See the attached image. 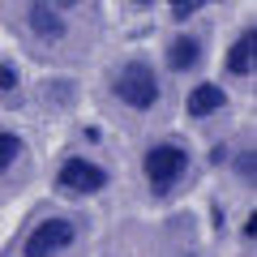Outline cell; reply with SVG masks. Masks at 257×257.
<instances>
[{
  "label": "cell",
  "mask_w": 257,
  "mask_h": 257,
  "mask_svg": "<svg viewBox=\"0 0 257 257\" xmlns=\"http://www.w3.org/2000/svg\"><path fill=\"white\" fill-rule=\"evenodd\" d=\"M223 69H227V77H253V69H257V30L253 26H244L227 43V52H223Z\"/></svg>",
  "instance_id": "cell-5"
},
{
  "label": "cell",
  "mask_w": 257,
  "mask_h": 257,
  "mask_svg": "<svg viewBox=\"0 0 257 257\" xmlns=\"http://www.w3.org/2000/svg\"><path fill=\"white\" fill-rule=\"evenodd\" d=\"M227 107V90H223L219 82H197L189 94H184V111H189L193 120H206V116H219V111Z\"/></svg>",
  "instance_id": "cell-8"
},
{
  "label": "cell",
  "mask_w": 257,
  "mask_h": 257,
  "mask_svg": "<svg viewBox=\"0 0 257 257\" xmlns=\"http://www.w3.org/2000/svg\"><path fill=\"white\" fill-rule=\"evenodd\" d=\"M236 176L244 184H253V176H257V155H253V150H240V155H236Z\"/></svg>",
  "instance_id": "cell-11"
},
{
  "label": "cell",
  "mask_w": 257,
  "mask_h": 257,
  "mask_svg": "<svg viewBox=\"0 0 257 257\" xmlns=\"http://www.w3.org/2000/svg\"><path fill=\"white\" fill-rule=\"evenodd\" d=\"M202 56H206V43H202V35L184 30V35H176L172 43H167L163 60H167V69H172V73H193V69L202 64Z\"/></svg>",
  "instance_id": "cell-7"
},
{
  "label": "cell",
  "mask_w": 257,
  "mask_h": 257,
  "mask_svg": "<svg viewBox=\"0 0 257 257\" xmlns=\"http://www.w3.org/2000/svg\"><path fill=\"white\" fill-rule=\"evenodd\" d=\"M18 82H22V73H18V64H9V60H0V94H13V90H18Z\"/></svg>",
  "instance_id": "cell-12"
},
{
  "label": "cell",
  "mask_w": 257,
  "mask_h": 257,
  "mask_svg": "<svg viewBox=\"0 0 257 257\" xmlns=\"http://www.w3.org/2000/svg\"><path fill=\"white\" fill-rule=\"evenodd\" d=\"M107 180H111L107 167L94 163V159H86V155H69L60 163V172H56V189L73 193V197H94V193L107 189Z\"/></svg>",
  "instance_id": "cell-4"
},
{
  "label": "cell",
  "mask_w": 257,
  "mask_h": 257,
  "mask_svg": "<svg viewBox=\"0 0 257 257\" xmlns=\"http://www.w3.org/2000/svg\"><path fill=\"white\" fill-rule=\"evenodd\" d=\"M39 5H52V9H60V13H64V9H73L77 0H39Z\"/></svg>",
  "instance_id": "cell-14"
},
{
  "label": "cell",
  "mask_w": 257,
  "mask_h": 257,
  "mask_svg": "<svg viewBox=\"0 0 257 257\" xmlns=\"http://www.w3.org/2000/svg\"><path fill=\"white\" fill-rule=\"evenodd\" d=\"M206 5H210V0H167V9H172L176 22H189L193 13H202Z\"/></svg>",
  "instance_id": "cell-10"
},
{
  "label": "cell",
  "mask_w": 257,
  "mask_h": 257,
  "mask_svg": "<svg viewBox=\"0 0 257 257\" xmlns=\"http://www.w3.org/2000/svg\"><path fill=\"white\" fill-rule=\"evenodd\" d=\"M73 240H77V223L52 214V219L35 223V227L26 231V240H22V257H60V253L73 248Z\"/></svg>",
  "instance_id": "cell-3"
},
{
  "label": "cell",
  "mask_w": 257,
  "mask_h": 257,
  "mask_svg": "<svg viewBox=\"0 0 257 257\" xmlns=\"http://www.w3.org/2000/svg\"><path fill=\"white\" fill-rule=\"evenodd\" d=\"M133 5H155V0H133Z\"/></svg>",
  "instance_id": "cell-16"
},
{
  "label": "cell",
  "mask_w": 257,
  "mask_h": 257,
  "mask_svg": "<svg viewBox=\"0 0 257 257\" xmlns=\"http://www.w3.org/2000/svg\"><path fill=\"white\" fill-rule=\"evenodd\" d=\"M111 94H116L128 111H150V107H159L163 86H159L155 64H146V60H124V64L116 69V77H111Z\"/></svg>",
  "instance_id": "cell-2"
},
{
  "label": "cell",
  "mask_w": 257,
  "mask_h": 257,
  "mask_svg": "<svg viewBox=\"0 0 257 257\" xmlns=\"http://www.w3.org/2000/svg\"><path fill=\"white\" fill-rule=\"evenodd\" d=\"M240 236H244V240H257V219H253V214L244 219V231H240Z\"/></svg>",
  "instance_id": "cell-13"
},
{
  "label": "cell",
  "mask_w": 257,
  "mask_h": 257,
  "mask_svg": "<svg viewBox=\"0 0 257 257\" xmlns=\"http://www.w3.org/2000/svg\"><path fill=\"white\" fill-rule=\"evenodd\" d=\"M26 26H30V35L43 39V43H60V39L69 35L64 13L52 9V5H39V0H30V5H26Z\"/></svg>",
  "instance_id": "cell-6"
},
{
  "label": "cell",
  "mask_w": 257,
  "mask_h": 257,
  "mask_svg": "<svg viewBox=\"0 0 257 257\" xmlns=\"http://www.w3.org/2000/svg\"><path fill=\"white\" fill-rule=\"evenodd\" d=\"M189 167H193V155H189V146H184V142H176V138L155 142V146L142 155V172H146L150 197H172V193L184 184Z\"/></svg>",
  "instance_id": "cell-1"
},
{
  "label": "cell",
  "mask_w": 257,
  "mask_h": 257,
  "mask_svg": "<svg viewBox=\"0 0 257 257\" xmlns=\"http://www.w3.org/2000/svg\"><path fill=\"white\" fill-rule=\"evenodd\" d=\"M82 138H86V142H94V146H99V142H103V133H99V128L90 124V128H82Z\"/></svg>",
  "instance_id": "cell-15"
},
{
  "label": "cell",
  "mask_w": 257,
  "mask_h": 257,
  "mask_svg": "<svg viewBox=\"0 0 257 257\" xmlns=\"http://www.w3.org/2000/svg\"><path fill=\"white\" fill-rule=\"evenodd\" d=\"M22 155H26V142H22L18 133H9V128H0V176L9 172Z\"/></svg>",
  "instance_id": "cell-9"
}]
</instances>
